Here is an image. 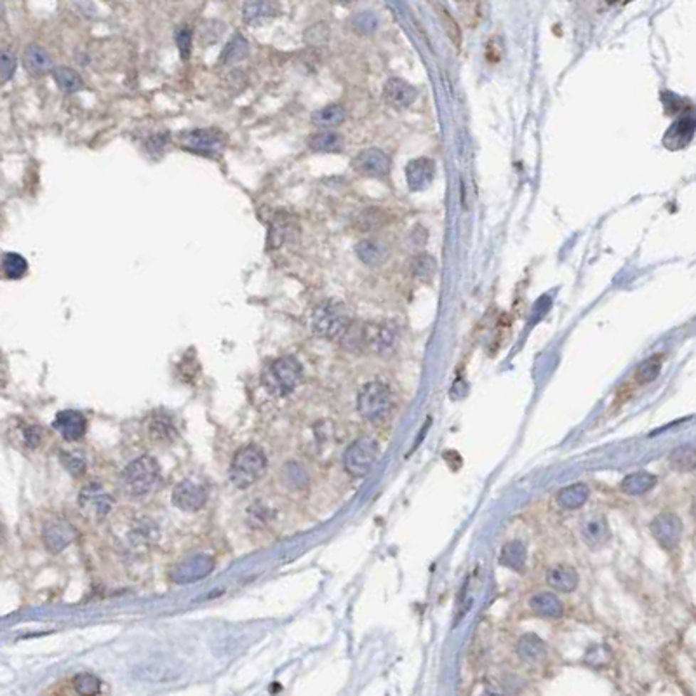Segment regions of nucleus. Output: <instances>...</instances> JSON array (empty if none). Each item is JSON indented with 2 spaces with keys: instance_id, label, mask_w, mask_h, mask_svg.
Returning <instances> with one entry per match:
<instances>
[{
  "instance_id": "nucleus-44",
  "label": "nucleus",
  "mask_w": 696,
  "mask_h": 696,
  "mask_svg": "<svg viewBox=\"0 0 696 696\" xmlns=\"http://www.w3.org/2000/svg\"><path fill=\"white\" fill-rule=\"evenodd\" d=\"M606 646H592L586 653V662L590 665H602L606 662H609L608 658H602V651H604Z\"/></svg>"
},
{
  "instance_id": "nucleus-33",
  "label": "nucleus",
  "mask_w": 696,
  "mask_h": 696,
  "mask_svg": "<svg viewBox=\"0 0 696 696\" xmlns=\"http://www.w3.org/2000/svg\"><path fill=\"white\" fill-rule=\"evenodd\" d=\"M72 687L77 696H100L101 693V680L95 674H77L72 679Z\"/></svg>"
},
{
  "instance_id": "nucleus-25",
  "label": "nucleus",
  "mask_w": 696,
  "mask_h": 696,
  "mask_svg": "<svg viewBox=\"0 0 696 696\" xmlns=\"http://www.w3.org/2000/svg\"><path fill=\"white\" fill-rule=\"evenodd\" d=\"M355 253H357L359 260L362 263L369 265V267H380L383 261L386 260L385 246L380 244L378 241H371V238L359 242L357 248H355Z\"/></svg>"
},
{
  "instance_id": "nucleus-15",
  "label": "nucleus",
  "mask_w": 696,
  "mask_h": 696,
  "mask_svg": "<svg viewBox=\"0 0 696 696\" xmlns=\"http://www.w3.org/2000/svg\"><path fill=\"white\" fill-rule=\"evenodd\" d=\"M54 428L60 432L65 441L77 443V441L84 439V436L88 433V420L84 418V414L75 409H65L54 418Z\"/></svg>"
},
{
  "instance_id": "nucleus-6",
  "label": "nucleus",
  "mask_w": 696,
  "mask_h": 696,
  "mask_svg": "<svg viewBox=\"0 0 696 696\" xmlns=\"http://www.w3.org/2000/svg\"><path fill=\"white\" fill-rule=\"evenodd\" d=\"M376 458V441L373 437H361V439L348 445L345 455H343V467H345L347 474L355 477V479H361V477L367 475Z\"/></svg>"
},
{
  "instance_id": "nucleus-37",
  "label": "nucleus",
  "mask_w": 696,
  "mask_h": 696,
  "mask_svg": "<svg viewBox=\"0 0 696 696\" xmlns=\"http://www.w3.org/2000/svg\"><path fill=\"white\" fill-rule=\"evenodd\" d=\"M660 369H662V357H660V355L649 357L648 361H644L643 364L637 367V371H636L637 383L644 385V383L656 380V376L660 374Z\"/></svg>"
},
{
  "instance_id": "nucleus-19",
  "label": "nucleus",
  "mask_w": 696,
  "mask_h": 696,
  "mask_svg": "<svg viewBox=\"0 0 696 696\" xmlns=\"http://www.w3.org/2000/svg\"><path fill=\"white\" fill-rule=\"evenodd\" d=\"M580 533L589 545L599 547L609 539V526L602 515H590L581 522Z\"/></svg>"
},
{
  "instance_id": "nucleus-34",
  "label": "nucleus",
  "mask_w": 696,
  "mask_h": 696,
  "mask_svg": "<svg viewBox=\"0 0 696 696\" xmlns=\"http://www.w3.org/2000/svg\"><path fill=\"white\" fill-rule=\"evenodd\" d=\"M386 221H389V214L385 211H381L380 207H367L366 211L359 214L357 226L367 232V230L380 228V226L386 225Z\"/></svg>"
},
{
  "instance_id": "nucleus-29",
  "label": "nucleus",
  "mask_w": 696,
  "mask_h": 696,
  "mask_svg": "<svg viewBox=\"0 0 696 696\" xmlns=\"http://www.w3.org/2000/svg\"><path fill=\"white\" fill-rule=\"evenodd\" d=\"M308 147L314 152H324V154H338L343 148V138L334 131H320L317 132L308 142Z\"/></svg>"
},
{
  "instance_id": "nucleus-13",
  "label": "nucleus",
  "mask_w": 696,
  "mask_h": 696,
  "mask_svg": "<svg viewBox=\"0 0 696 696\" xmlns=\"http://www.w3.org/2000/svg\"><path fill=\"white\" fill-rule=\"evenodd\" d=\"M207 492L194 480H183L173 491V503L183 512H197L206 505Z\"/></svg>"
},
{
  "instance_id": "nucleus-2",
  "label": "nucleus",
  "mask_w": 696,
  "mask_h": 696,
  "mask_svg": "<svg viewBox=\"0 0 696 696\" xmlns=\"http://www.w3.org/2000/svg\"><path fill=\"white\" fill-rule=\"evenodd\" d=\"M160 477L157 460L152 456H139L124 468L120 475V487L129 498H142L154 491Z\"/></svg>"
},
{
  "instance_id": "nucleus-20",
  "label": "nucleus",
  "mask_w": 696,
  "mask_h": 696,
  "mask_svg": "<svg viewBox=\"0 0 696 696\" xmlns=\"http://www.w3.org/2000/svg\"><path fill=\"white\" fill-rule=\"evenodd\" d=\"M23 65L33 75H44L53 68V60H51L49 53L44 48L32 44L23 53Z\"/></svg>"
},
{
  "instance_id": "nucleus-30",
  "label": "nucleus",
  "mask_w": 696,
  "mask_h": 696,
  "mask_svg": "<svg viewBox=\"0 0 696 696\" xmlns=\"http://www.w3.org/2000/svg\"><path fill=\"white\" fill-rule=\"evenodd\" d=\"M655 484H656V477L653 474H648V472H633V474L627 475L623 480H621V491L632 496L644 495V492H648L653 486H655Z\"/></svg>"
},
{
  "instance_id": "nucleus-39",
  "label": "nucleus",
  "mask_w": 696,
  "mask_h": 696,
  "mask_svg": "<svg viewBox=\"0 0 696 696\" xmlns=\"http://www.w3.org/2000/svg\"><path fill=\"white\" fill-rule=\"evenodd\" d=\"M436 9H439L441 21H443V25L445 26V33H448V37L451 38V42L456 46V48H460L461 46V30H460L458 23H456V19L453 18V14L449 13V11L445 9L444 6H441V4H436Z\"/></svg>"
},
{
  "instance_id": "nucleus-1",
  "label": "nucleus",
  "mask_w": 696,
  "mask_h": 696,
  "mask_svg": "<svg viewBox=\"0 0 696 696\" xmlns=\"http://www.w3.org/2000/svg\"><path fill=\"white\" fill-rule=\"evenodd\" d=\"M352 326L354 324H352L345 305L336 300L322 301L312 314V331L319 338L343 342Z\"/></svg>"
},
{
  "instance_id": "nucleus-24",
  "label": "nucleus",
  "mask_w": 696,
  "mask_h": 696,
  "mask_svg": "<svg viewBox=\"0 0 696 696\" xmlns=\"http://www.w3.org/2000/svg\"><path fill=\"white\" fill-rule=\"evenodd\" d=\"M589 500V487L585 484L576 483L564 487L557 496V505L564 510H576Z\"/></svg>"
},
{
  "instance_id": "nucleus-3",
  "label": "nucleus",
  "mask_w": 696,
  "mask_h": 696,
  "mask_svg": "<svg viewBox=\"0 0 696 696\" xmlns=\"http://www.w3.org/2000/svg\"><path fill=\"white\" fill-rule=\"evenodd\" d=\"M267 470V456L256 445H244L237 449L230 463L228 477L230 483L238 490L253 486L261 479Z\"/></svg>"
},
{
  "instance_id": "nucleus-22",
  "label": "nucleus",
  "mask_w": 696,
  "mask_h": 696,
  "mask_svg": "<svg viewBox=\"0 0 696 696\" xmlns=\"http://www.w3.org/2000/svg\"><path fill=\"white\" fill-rule=\"evenodd\" d=\"M531 609L537 616L542 618H559L562 615V602L552 592H539L531 597Z\"/></svg>"
},
{
  "instance_id": "nucleus-42",
  "label": "nucleus",
  "mask_w": 696,
  "mask_h": 696,
  "mask_svg": "<svg viewBox=\"0 0 696 696\" xmlns=\"http://www.w3.org/2000/svg\"><path fill=\"white\" fill-rule=\"evenodd\" d=\"M174 41L183 60H189L191 53V30L189 26H178L174 32Z\"/></svg>"
},
{
  "instance_id": "nucleus-21",
  "label": "nucleus",
  "mask_w": 696,
  "mask_h": 696,
  "mask_svg": "<svg viewBox=\"0 0 696 696\" xmlns=\"http://www.w3.org/2000/svg\"><path fill=\"white\" fill-rule=\"evenodd\" d=\"M547 581L557 592H573L578 586V573L571 566L559 564L549 571Z\"/></svg>"
},
{
  "instance_id": "nucleus-5",
  "label": "nucleus",
  "mask_w": 696,
  "mask_h": 696,
  "mask_svg": "<svg viewBox=\"0 0 696 696\" xmlns=\"http://www.w3.org/2000/svg\"><path fill=\"white\" fill-rule=\"evenodd\" d=\"M390 389L381 381H369L359 390L357 409L362 418L369 421H378L390 409Z\"/></svg>"
},
{
  "instance_id": "nucleus-26",
  "label": "nucleus",
  "mask_w": 696,
  "mask_h": 696,
  "mask_svg": "<svg viewBox=\"0 0 696 696\" xmlns=\"http://www.w3.org/2000/svg\"><path fill=\"white\" fill-rule=\"evenodd\" d=\"M249 54V42L244 35L236 33L228 41L221 53V63L223 65H236L238 61L246 60Z\"/></svg>"
},
{
  "instance_id": "nucleus-17",
  "label": "nucleus",
  "mask_w": 696,
  "mask_h": 696,
  "mask_svg": "<svg viewBox=\"0 0 696 696\" xmlns=\"http://www.w3.org/2000/svg\"><path fill=\"white\" fill-rule=\"evenodd\" d=\"M383 96H385L386 103L399 108V110H404V108H408L409 105L414 103L418 91L409 82L394 77V79L386 80L385 89H383Z\"/></svg>"
},
{
  "instance_id": "nucleus-38",
  "label": "nucleus",
  "mask_w": 696,
  "mask_h": 696,
  "mask_svg": "<svg viewBox=\"0 0 696 696\" xmlns=\"http://www.w3.org/2000/svg\"><path fill=\"white\" fill-rule=\"evenodd\" d=\"M411 270H413L414 277H418V279L428 280L430 277L436 273L437 263H436V260L430 256V254L421 253V254H418V256H414V260L411 261Z\"/></svg>"
},
{
  "instance_id": "nucleus-4",
  "label": "nucleus",
  "mask_w": 696,
  "mask_h": 696,
  "mask_svg": "<svg viewBox=\"0 0 696 696\" xmlns=\"http://www.w3.org/2000/svg\"><path fill=\"white\" fill-rule=\"evenodd\" d=\"M303 378V369L295 357H280L265 369L261 381L268 394L275 397H288L296 390Z\"/></svg>"
},
{
  "instance_id": "nucleus-45",
  "label": "nucleus",
  "mask_w": 696,
  "mask_h": 696,
  "mask_svg": "<svg viewBox=\"0 0 696 696\" xmlns=\"http://www.w3.org/2000/svg\"><path fill=\"white\" fill-rule=\"evenodd\" d=\"M480 696H500V695L495 693V691H486V693H483Z\"/></svg>"
},
{
  "instance_id": "nucleus-27",
  "label": "nucleus",
  "mask_w": 696,
  "mask_h": 696,
  "mask_svg": "<svg viewBox=\"0 0 696 696\" xmlns=\"http://www.w3.org/2000/svg\"><path fill=\"white\" fill-rule=\"evenodd\" d=\"M500 564L512 571H522L526 566V547L521 542H510L500 552Z\"/></svg>"
},
{
  "instance_id": "nucleus-43",
  "label": "nucleus",
  "mask_w": 696,
  "mask_h": 696,
  "mask_svg": "<svg viewBox=\"0 0 696 696\" xmlns=\"http://www.w3.org/2000/svg\"><path fill=\"white\" fill-rule=\"evenodd\" d=\"M691 127H693V119L680 120V122L674 124V127H672L670 131L667 132V136H665V144L670 147V143L675 142V139H684V143H687L691 139V136L684 135V129H691Z\"/></svg>"
},
{
  "instance_id": "nucleus-23",
  "label": "nucleus",
  "mask_w": 696,
  "mask_h": 696,
  "mask_svg": "<svg viewBox=\"0 0 696 696\" xmlns=\"http://www.w3.org/2000/svg\"><path fill=\"white\" fill-rule=\"evenodd\" d=\"M517 653L524 662L538 663L542 662L543 656H545L547 648H545V643H543L538 636H534V633H526V636L519 640Z\"/></svg>"
},
{
  "instance_id": "nucleus-36",
  "label": "nucleus",
  "mask_w": 696,
  "mask_h": 696,
  "mask_svg": "<svg viewBox=\"0 0 696 696\" xmlns=\"http://www.w3.org/2000/svg\"><path fill=\"white\" fill-rule=\"evenodd\" d=\"M668 460H670L672 467L677 468V470H680V472L693 470V467H695V448H693V444L680 445V448L674 449V451L670 453V456H668Z\"/></svg>"
},
{
  "instance_id": "nucleus-35",
  "label": "nucleus",
  "mask_w": 696,
  "mask_h": 696,
  "mask_svg": "<svg viewBox=\"0 0 696 696\" xmlns=\"http://www.w3.org/2000/svg\"><path fill=\"white\" fill-rule=\"evenodd\" d=\"M2 270H4V273H6L7 279L18 280L26 273V270H28V263H26V260L21 256V254L7 253L2 260Z\"/></svg>"
},
{
  "instance_id": "nucleus-11",
  "label": "nucleus",
  "mask_w": 696,
  "mask_h": 696,
  "mask_svg": "<svg viewBox=\"0 0 696 696\" xmlns=\"http://www.w3.org/2000/svg\"><path fill=\"white\" fill-rule=\"evenodd\" d=\"M113 505H115V500L100 484H91V486L84 487L79 495V507L82 514L88 515L89 519L107 517Z\"/></svg>"
},
{
  "instance_id": "nucleus-31",
  "label": "nucleus",
  "mask_w": 696,
  "mask_h": 696,
  "mask_svg": "<svg viewBox=\"0 0 696 696\" xmlns=\"http://www.w3.org/2000/svg\"><path fill=\"white\" fill-rule=\"evenodd\" d=\"M279 6L273 2H248L242 7V16L246 23H261L267 18L275 16Z\"/></svg>"
},
{
  "instance_id": "nucleus-9",
  "label": "nucleus",
  "mask_w": 696,
  "mask_h": 696,
  "mask_svg": "<svg viewBox=\"0 0 696 696\" xmlns=\"http://www.w3.org/2000/svg\"><path fill=\"white\" fill-rule=\"evenodd\" d=\"M362 342L374 354L390 355L397 347V331L389 322H369L361 329Z\"/></svg>"
},
{
  "instance_id": "nucleus-40",
  "label": "nucleus",
  "mask_w": 696,
  "mask_h": 696,
  "mask_svg": "<svg viewBox=\"0 0 696 696\" xmlns=\"http://www.w3.org/2000/svg\"><path fill=\"white\" fill-rule=\"evenodd\" d=\"M60 458H61V463H63V467L66 468V470H68L70 474L75 475V477L84 474L85 467H88L84 456L79 455V453H75V451H63L60 455Z\"/></svg>"
},
{
  "instance_id": "nucleus-18",
  "label": "nucleus",
  "mask_w": 696,
  "mask_h": 696,
  "mask_svg": "<svg viewBox=\"0 0 696 696\" xmlns=\"http://www.w3.org/2000/svg\"><path fill=\"white\" fill-rule=\"evenodd\" d=\"M433 174H436V167H433L432 160L427 157L414 159L406 167V179H408L409 189L414 191L428 189L433 181Z\"/></svg>"
},
{
  "instance_id": "nucleus-12",
  "label": "nucleus",
  "mask_w": 696,
  "mask_h": 696,
  "mask_svg": "<svg viewBox=\"0 0 696 696\" xmlns=\"http://www.w3.org/2000/svg\"><path fill=\"white\" fill-rule=\"evenodd\" d=\"M352 167L359 174L371 176V178H383L392 169V162H390L389 155L380 148H367V150L359 152L355 155L354 160H352Z\"/></svg>"
},
{
  "instance_id": "nucleus-8",
  "label": "nucleus",
  "mask_w": 696,
  "mask_h": 696,
  "mask_svg": "<svg viewBox=\"0 0 696 696\" xmlns=\"http://www.w3.org/2000/svg\"><path fill=\"white\" fill-rule=\"evenodd\" d=\"M214 566H216V562L209 555H191V557L185 559V561H181L171 569V580L176 585L195 584V581L209 576L214 571Z\"/></svg>"
},
{
  "instance_id": "nucleus-14",
  "label": "nucleus",
  "mask_w": 696,
  "mask_h": 696,
  "mask_svg": "<svg viewBox=\"0 0 696 696\" xmlns=\"http://www.w3.org/2000/svg\"><path fill=\"white\" fill-rule=\"evenodd\" d=\"M682 522L677 515L662 514L651 522V533L665 549H674L682 537Z\"/></svg>"
},
{
  "instance_id": "nucleus-10",
  "label": "nucleus",
  "mask_w": 696,
  "mask_h": 696,
  "mask_svg": "<svg viewBox=\"0 0 696 696\" xmlns=\"http://www.w3.org/2000/svg\"><path fill=\"white\" fill-rule=\"evenodd\" d=\"M77 538V529L72 522L63 517H53L42 527V539L49 552H63Z\"/></svg>"
},
{
  "instance_id": "nucleus-46",
  "label": "nucleus",
  "mask_w": 696,
  "mask_h": 696,
  "mask_svg": "<svg viewBox=\"0 0 696 696\" xmlns=\"http://www.w3.org/2000/svg\"><path fill=\"white\" fill-rule=\"evenodd\" d=\"M0 538H2V527H0Z\"/></svg>"
},
{
  "instance_id": "nucleus-28",
  "label": "nucleus",
  "mask_w": 696,
  "mask_h": 696,
  "mask_svg": "<svg viewBox=\"0 0 696 696\" xmlns=\"http://www.w3.org/2000/svg\"><path fill=\"white\" fill-rule=\"evenodd\" d=\"M345 108L342 105H327V107L320 108V110L314 112L312 115V122L315 124L317 127H322L326 131H329L331 127L339 126V124L345 120Z\"/></svg>"
},
{
  "instance_id": "nucleus-16",
  "label": "nucleus",
  "mask_w": 696,
  "mask_h": 696,
  "mask_svg": "<svg viewBox=\"0 0 696 696\" xmlns=\"http://www.w3.org/2000/svg\"><path fill=\"white\" fill-rule=\"evenodd\" d=\"M147 433L157 444H173L178 439V428H176L173 418L162 411L150 414V418L147 420Z\"/></svg>"
},
{
  "instance_id": "nucleus-32",
  "label": "nucleus",
  "mask_w": 696,
  "mask_h": 696,
  "mask_svg": "<svg viewBox=\"0 0 696 696\" xmlns=\"http://www.w3.org/2000/svg\"><path fill=\"white\" fill-rule=\"evenodd\" d=\"M53 77L56 80L58 88L61 89L63 93H77L80 91L82 85H84V80L79 73L75 72L73 68H68V66H60V68L53 70Z\"/></svg>"
},
{
  "instance_id": "nucleus-41",
  "label": "nucleus",
  "mask_w": 696,
  "mask_h": 696,
  "mask_svg": "<svg viewBox=\"0 0 696 696\" xmlns=\"http://www.w3.org/2000/svg\"><path fill=\"white\" fill-rule=\"evenodd\" d=\"M16 72V56L11 51L0 49V84L13 79Z\"/></svg>"
},
{
  "instance_id": "nucleus-7",
  "label": "nucleus",
  "mask_w": 696,
  "mask_h": 696,
  "mask_svg": "<svg viewBox=\"0 0 696 696\" xmlns=\"http://www.w3.org/2000/svg\"><path fill=\"white\" fill-rule=\"evenodd\" d=\"M178 142L185 150L202 155H216L225 148L226 138L216 129H194L183 132Z\"/></svg>"
}]
</instances>
